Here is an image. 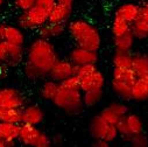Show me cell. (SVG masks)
<instances>
[{
	"label": "cell",
	"instance_id": "cell-1",
	"mask_svg": "<svg viewBox=\"0 0 148 147\" xmlns=\"http://www.w3.org/2000/svg\"><path fill=\"white\" fill-rule=\"evenodd\" d=\"M66 29L77 47L92 52L99 50L101 46V36L98 28L91 22L83 19L72 20L66 25Z\"/></svg>",
	"mask_w": 148,
	"mask_h": 147
},
{
	"label": "cell",
	"instance_id": "cell-2",
	"mask_svg": "<svg viewBox=\"0 0 148 147\" xmlns=\"http://www.w3.org/2000/svg\"><path fill=\"white\" fill-rule=\"evenodd\" d=\"M58 60V55L50 40L38 38L27 49V62L32 63L48 75L53 65Z\"/></svg>",
	"mask_w": 148,
	"mask_h": 147
},
{
	"label": "cell",
	"instance_id": "cell-3",
	"mask_svg": "<svg viewBox=\"0 0 148 147\" xmlns=\"http://www.w3.org/2000/svg\"><path fill=\"white\" fill-rule=\"evenodd\" d=\"M51 102L68 115H78L83 107L82 90L79 87L71 88L58 84V90Z\"/></svg>",
	"mask_w": 148,
	"mask_h": 147
},
{
	"label": "cell",
	"instance_id": "cell-4",
	"mask_svg": "<svg viewBox=\"0 0 148 147\" xmlns=\"http://www.w3.org/2000/svg\"><path fill=\"white\" fill-rule=\"evenodd\" d=\"M138 76L132 69H119L114 68L112 72V89L113 91L123 97L124 99L132 98V89Z\"/></svg>",
	"mask_w": 148,
	"mask_h": 147
},
{
	"label": "cell",
	"instance_id": "cell-5",
	"mask_svg": "<svg viewBox=\"0 0 148 147\" xmlns=\"http://www.w3.org/2000/svg\"><path fill=\"white\" fill-rule=\"evenodd\" d=\"M16 21L21 29H39L48 22V13L38 5H34L29 10L21 12Z\"/></svg>",
	"mask_w": 148,
	"mask_h": 147
},
{
	"label": "cell",
	"instance_id": "cell-6",
	"mask_svg": "<svg viewBox=\"0 0 148 147\" xmlns=\"http://www.w3.org/2000/svg\"><path fill=\"white\" fill-rule=\"evenodd\" d=\"M26 105V97L23 93L12 87L0 88V107L22 109Z\"/></svg>",
	"mask_w": 148,
	"mask_h": 147
},
{
	"label": "cell",
	"instance_id": "cell-7",
	"mask_svg": "<svg viewBox=\"0 0 148 147\" xmlns=\"http://www.w3.org/2000/svg\"><path fill=\"white\" fill-rule=\"evenodd\" d=\"M77 70H78V65L73 64L71 61L58 58L56 63L53 65V68L50 69V71L48 72V76L49 78L60 83L72 75H76Z\"/></svg>",
	"mask_w": 148,
	"mask_h": 147
},
{
	"label": "cell",
	"instance_id": "cell-8",
	"mask_svg": "<svg viewBox=\"0 0 148 147\" xmlns=\"http://www.w3.org/2000/svg\"><path fill=\"white\" fill-rule=\"evenodd\" d=\"M69 61L78 67L84 64H96L98 61V54L97 52L88 50L76 46L73 49H71L69 54Z\"/></svg>",
	"mask_w": 148,
	"mask_h": 147
},
{
	"label": "cell",
	"instance_id": "cell-9",
	"mask_svg": "<svg viewBox=\"0 0 148 147\" xmlns=\"http://www.w3.org/2000/svg\"><path fill=\"white\" fill-rule=\"evenodd\" d=\"M128 112V109L126 105L120 103H113L105 107L100 112V117L108 124L116 125V123L124 116H126Z\"/></svg>",
	"mask_w": 148,
	"mask_h": 147
},
{
	"label": "cell",
	"instance_id": "cell-10",
	"mask_svg": "<svg viewBox=\"0 0 148 147\" xmlns=\"http://www.w3.org/2000/svg\"><path fill=\"white\" fill-rule=\"evenodd\" d=\"M45 113L38 105H25L21 109V123L38 126L42 123Z\"/></svg>",
	"mask_w": 148,
	"mask_h": 147
},
{
	"label": "cell",
	"instance_id": "cell-11",
	"mask_svg": "<svg viewBox=\"0 0 148 147\" xmlns=\"http://www.w3.org/2000/svg\"><path fill=\"white\" fill-rule=\"evenodd\" d=\"M41 131L38 128V126L30 125V124H20V130H19V137L18 140L27 147H33L34 144L36 142L38 138L40 137Z\"/></svg>",
	"mask_w": 148,
	"mask_h": 147
},
{
	"label": "cell",
	"instance_id": "cell-12",
	"mask_svg": "<svg viewBox=\"0 0 148 147\" xmlns=\"http://www.w3.org/2000/svg\"><path fill=\"white\" fill-rule=\"evenodd\" d=\"M79 80V88L82 92L88 91V90H97V89H103L105 84V78L104 75L97 69L90 75H86L84 77L78 78Z\"/></svg>",
	"mask_w": 148,
	"mask_h": 147
},
{
	"label": "cell",
	"instance_id": "cell-13",
	"mask_svg": "<svg viewBox=\"0 0 148 147\" xmlns=\"http://www.w3.org/2000/svg\"><path fill=\"white\" fill-rule=\"evenodd\" d=\"M66 25L65 22L62 23H50L47 22L42 27H40L39 30V38L50 40L53 38H58V36L63 35L64 32L66 30Z\"/></svg>",
	"mask_w": 148,
	"mask_h": 147
},
{
	"label": "cell",
	"instance_id": "cell-14",
	"mask_svg": "<svg viewBox=\"0 0 148 147\" xmlns=\"http://www.w3.org/2000/svg\"><path fill=\"white\" fill-rule=\"evenodd\" d=\"M19 130H20V124L0 122V140L8 144V146L13 145L18 140Z\"/></svg>",
	"mask_w": 148,
	"mask_h": 147
},
{
	"label": "cell",
	"instance_id": "cell-15",
	"mask_svg": "<svg viewBox=\"0 0 148 147\" xmlns=\"http://www.w3.org/2000/svg\"><path fill=\"white\" fill-rule=\"evenodd\" d=\"M4 40L8 43L16 45V46H23L26 41L25 33L20 27L6 25L4 26Z\"/></svg>",
	"mask_w": 148,
	"mask_h": 147
},
{
	"label": "cell",
	"instance_id": "cell-16",
	"mask_svg": "<svg viewBox=\"0 0 148 147\" xmlns=\"http://www.w3.org/2000/svg\"><path fill=\"white\" fill-rule=\"evenodd\" d=\"M114 15L117 16H120L121 19L126 20L127 22L132 23L134 20H136L140 15V5L138 4H133V3H126V4H123L120 5Z\"/></svg>",
	"mask_w": 148,
	"mask_h": 147
},
{
	"label": "cell",
	"instance_id": "cell-17",
	"mask_svg": "<svg viewBox=\"0 0 148 147\" xmlns=\"http://www.w3.org/2000/svg\"><path fill=\"white\" fill-rule=\"evenodd\" d=\"M72 8H69L62 4H55V6L51 8V11L48 14V22L50 23H62L68 22L70 15H71Z\"/></svg>",
	"mask_w": 148,
	"mask_h": 147
},
{
	"label": "cell",
	"instance_id": "cell-18",
	"mask_svg": "<svg viewBox=\"0 0 148 147\" xmlns=\"http://www.w3.org/2000/svg\"><path fill=\"white\" fill-rule=\"evenodd\" d=\"M132 99L139 102L148 99V75L136 78L132 89Z\"/></svg>",
	"mask_w": 148,
	"mask_h": 147
},
{
	"label": "cell",
	"instance_id": "cell-19",
	"mask_svg": "<svg viewBox=\"0 0 148 147\" xmlns=\"http://www.w3.org/2000/svg\"><path fill=\"white\" fill-rule=\"evenodd\" d=\"M134 41H135V38L131 29L125 34L118 36V38H113L114 47H116V50L118 52H130L133 48Z\"/></svg>",
	"mask_w": 148,
	"mask_h": 147
},
{
	"label": "cell",
	"instance_id": "cell-20",
	"mask_svg": "<svg viewBox=\"0 0 148 147\" xmlns=\"http://www.w3.org/2000/svg\"><path fill=\"white\" fill-rule=\"evenodd\" d=\"M108 123H106L101 117L100 115L99 116H96L93 117V119L91 120V124H90V132L91 134L93 135V138L96 139H101L104 140V137L107 132V128H108Z\"/></svg>",
	"mask_w": 148,
	"mask_h": 147
},
{
	"label": "cell",
	"instance_id": "cell-21",
	"mask_svg": "<svg viewBox=\"0 0 148 147\" xmlns=\"http://www.w3.org/2000/svg\"><path fill=\"white\" fill-rule=\"evenodd\" d=\"M132 70L138 77L148 75V58L146 55H132Z\"/></svg>",
	"mask_w": 148,
	"mask_h": 147
},
{
	"label": "cell",
	"instance_id": "cell-22",
	"mask_svg": "<svg viewBox=\"0 0 148 147\" xmlns=\"http://www.w3.org/2000/svg\"><path fill=\"white\" fill-rule=\"evenodd\" d=\"M131 30L135 39L143 40L148 38V20L139 16L131 23Z\"/></svg>",
	"mask_w": 148,
	"mask_h": 147
},
{
	"label": "cell",
	"instance_id": "cell-23",
	"mask_svg": "<svg viewBox=\"0 0 148 147\" xmlns=\"http://www.w3.org/2000/svg\"><path fill=\"white\" fill-rule=\"evenodd\" d=\"M0 122L21 124V109L0 107Z\"/></svg>",
	"mask_w": 148,
	"mask_h": 147
},
{
	"label": "cell",
	"instance_id": "cell-24",
	"mask_svg": "<svg viewBox=\"0 0 148 147\" xmlns=\"http://www.w3.org/2000/svg\"><path fill=\"white\" fill-rule=\"evenodd\" d=\"M113 65L119 69H132V55L130 52L116 50L113 55Z\"/></svg>",
	"mask_w": 148,
	"mask_h": 147
},
{
	"label": "cell",
	"instance_id": "cell-25",
	"mask_svg": "<svg viewBox=\"0 0 148 147\" xmlns=\"http://www.w3.org/2000/svg\"><path fill=\"white\" fill-rule=\"evenodd\" d=\"M131 29V23L127 22L126 20L121 19L120 16L114 15L113 21H112V35L113 38H118V36L125 34L126 32H128Z\"/></svg>",
	"mask_w": 148,
	"mask_h": 147
},
{
	"label": "cell",
	"instance_id": "cell-26",
	"mask_svg": "<svg viewBox=\"0 0 148 147\" xmlns=\"http://www.w3.org/2000/svg\"><path fill=\"white\" fill-rule=\"evenodd\" d=\"M58 84H60L58 82H56L51 78L47 80L41 88V96L47 100H53V98L55 97V95L58 90Z\"/></svg>",
	"mask_w": 148,
	"mask_h": 147
},
{
	"label": "cell",
	"instance_id": "cell-27",
	"mask_svg": "<svg viewBox=\"0 0 148 147\" xmlns=\"http://www.w3.org/2000/svg\"><path fill=\"white\" fill-rule=\"evenodd\" d=\"M103 97V89H97V90H88L84 91L82 95V100L85 106H93L96 105Z\"/></svg>",
	"mask_w": 148,
	"mask_h": 147
},
{
	"label": "cell",
	"instance_id": "cell-28",
	"mask_svg": "<svg viewBox=\"0 0 148 147\" xmlns=\"http://www.w3.org/2000/svg\"><path fill=\"white\" fill-rule=\"evenodd\" d=\"M126 122H127V126L130 130L131 135L132 134H139L142 133L143 131V124L141 122V119L136 116V115H126Z\"/></svg>",
	"mask_w": 148,
	"mask_h": 147
},
{
	"label": "cell",
	"instance_id": "cell-29",
	"mask_svg": "<svg viewBox=\"0 0 148 147\" xmlns=\"http://www.w3.org/2000/svg\"><path fill=\"white\" fill-rule=\"evenodd\" d=\"M23 72H25L26 77L29 80H41V78H45L48 76L46 72H43L42 70H40L39 68H36L35 65H33L32 63H29L27 61L23 67Z\"/></svg>",
	"mask_w": 148,
	"mask_h": 147
},
{
	"label": "cell",
	"instance_id": "cell-30",
	"mask_svg": "<svg viewBox=\"0 0 148 147\" xmlns=\"http://www.w3.org/2000/svg\"><path fill=\"white\" fill-rule=\"evenodd\" d=\"M127 140L131 141L133 147H147V139L142 133L132 134L127 138Z\"/></svg>",
	"mask_w": 148,
	"mask_h": 147
},
{
	"label": "cell",
	"instance_id": "cell-31",
	"mask_svg": "<svg viewBox=\"0 0 148 147\" xmlns=\"http://www.w3.org/2000/svg\"><path fill=\"white\" fill-rule=\"evenodd\" d=\"M116 127H117V130H118V133H120V134L127 140V138L131 135V133H130V130H128V126H127L126 116L121 117V118L116 123Z\"/></svg>",
	"mask_w": 148,
	"mask_h": 147
},
{
	"label": "cell",
	"instance_id": "cell-32",
	"mask_svg": "<svg viewBox=\"0 0 148 147\" xmlns=\"http://www.w3.org/2000/svg\"><path fill=\"white\" fill-rule=\"evenodd\" d=\"M10 56V43L5 40L0 41V63L1 64H7Z\"/></svg>",
	"mask_w": 148,
	"mask_h": 147
},
{
	"label": "cell",
	"instance_id": "cell-33",
	"mask_svg": "<svg viewBox=\"0 0 148 147\" xmlns=\"http://www.w3.org/2000/svg\"><path fill=\"white\" fill-rule=\"evenodd\" d=\"M98 68L96 64H84V65H79L78 67V70L76 72V76L78 78L81 77H84L86 75H90V74H92L93 71H96Z\"/></svg>",
	"mask_w": 148,
	"mask_h": 147
},
{
	"label": "cell",
	"instance_id": "cell-34",
	"mask_svg": "<svg viewBox=\"0 0 148 147\" xmlns=\"http://www.w3.org/2000/svg\"><path fill=\"white\" fill-rule=\"evenodd\" d=\"M14 4L16 8H19L21 12L29 10L36 4V0H14Z\"/></svg>",
	"mask_w": 148,
	"mask_h": 147
},
{
	"label": "cell",
	"instance_id": "cell-35",
	"mask_svg": "<svg viewBox=\"0 0 148 147\" xmlns=\"http://www.w3.org/2000/svg\"><path fill=\"white\" fill-rule=\"evenodd\" d=\"M33 147H51V139L47 134L41 132L40 137L38 138V140H36Z\"/></svg>",
	"mask_w": 148,
	"mask_h": 147
},
{
	"label": "cell",
	"instance_id": "cell-36",
	"mask_svg": "<svg viewBox=\"0 0 148 147\" xmlns=\"http://www.w3.org/2000/svg\"><path fill=\"white\" fill-rule=\"evenodd\" d=\"M55 4H56V0H36V4L35 5H38L39 7L43 8L49 14V12L55 6Z\"/></svg>",
	"mask_w": 148,
	"mask_h": 147
},
{
	"label": "cell",
	"instance_id": "cell-37",
	"mask_svg": "<svg viewBox=\"0 0 148 147\" xmlns=\"http://www.w3.org/2000/svg\"><path fill=\"white\" fill-rule=\"evenodd\" d=\"M118 130H117V127H116V125H108V128H107V132H106V134H105V137H104V140L105 141H107V142H110V141H112V140H114L117 137H118Z\"/></svg>",
	"mask_w": 148,
	"mask_h": 147
},
{
	"label": "cell",
	"instance_id": "cell-38",
	"mask_svg": "<svg viewBox=\"0 0 148 147\" xmlns=\"http://www.w3.org/2000/svg\"><path fill=\"white\" fill-rule=\"evenodd\" d=\"M139 16L148 20V0L140 5V15Z\"/></svg>",
	"mask_w": 148,
	"mask_h": 147
},
{
	"label": "cell",
	"instance_id": "cell-39",
	"mask_svg": "<svg viewBox=\"0 0 148 147\" xmlns=\"http://www.w3.org/2000/svg\"><path fill=\"white\" fill-rule=\"evenodd\" d=\"M92 147H110V146H108V142L107 141L101 140V139H97V141L93 142Z\"/></svg>",
	"mask_w": 148,
	"mask_h": 147
},
{
	"label": "cell",
	"instance_id": "cell-40",
	"mask_svg": "<svg viewBox=\"0 0 148 147\" xmlns=\"http://www.w3.org/2000/svg\"><path fill=\"white\" fill-rule=\"evenodd\" d=\"M57 4H62L69 8H72V5H73V0H56Z\"/></svg>",
	"mask_w": 148,
	"mask_h": 147
},
{
	"label": "cell",
	"instance_id": "cell-41",
	"mask_svg": "<svg viewBox=\"0 0 148 147\" xmlns=\"http://www.w3.org/2000/svg\"><path fill=\"white\" fill-rule=\"evenodd\" d=\"M4 26H5V23L0 25V41L4 40Z\"/></svg>",
	"mask_w": 148,
	"mask_h": 147
},
{
	"label": "cell",
	"instance_id": "cell-42",
	"mask_svg": "<svg viewBox=\"0 0 148 147\" xmlns=\"http://www.w3.org/2000/svg\"><path fill=\"white\" fill-rule=\"evenodd\" d=\"M0 147H10V146H8V144H6L5 141L0 140Z\"/></svg>",
	"mask_w": 148,
	"mask_h": 147
},
{
	"label": "cell",
	"instance_id": "cell-43",
	"mask_svg": "<svg viewBox=\"0 0 148 147\" xmlns=\"http://www.w3.org/2000/svg\"><path fill=\"white\" fill-rule=\"evenodd\" d=\"M4 3H5V0H0V7H3Z\"/></svg>",
	"mask_w": 148,
	"mask_h": 147
},
{
	"label": "cell",
	"instance_id": "cell-44",
	"mask_svg": "<svg viewBox=\"0 0 148 147\" xmlns=\"http://www.w3.org/2000/svg\"><path fill=\"white\" fill-rule=\"evenodd\" d=\"M146 56H147V58H148V55H146Z\"/></svg>",
	"mask_w": 148,
	"mask_h": 147
},
{
	"label": "cell",
	"instance_id": "cell-45",
	"mask_svg": "<svg viewBox=\"0 0 148 147\" xmlns=\"http://www.w3.org/2000/svg\"><path fill=\"white\" fill-rule=\"evenodd\" d=\"M0 8H1V7H0Z\"/></svg>",
	"mask_w": 148,
	"mask_h": 147
}]
</instances>
